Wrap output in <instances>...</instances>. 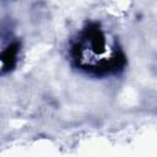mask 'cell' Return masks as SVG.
Wrapping results in <instances>:
<instances>
[{"label":"cell","mask_w":157,"mask_h":157,"mask_svg":"<svg viewBox=\"0 0 157 157\" xmlns=\"http://www.w3.org/2000/svg\"><path fill=\"white\" fill-rule=\"evenodd\" d=\"M107 12L113 16H121L130 9L131 0H101Z\"/></svg>","instance_id":"1"}]
</instances>
